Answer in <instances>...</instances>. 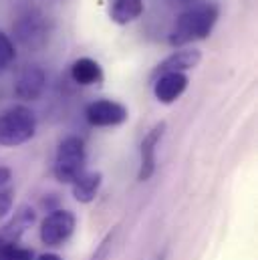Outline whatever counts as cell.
Segmentation results:
<instances>
[{"label": "cell", "instance_id": "cell-1", "mask_svg": "<svg viewBox=\"0 0 258 260\" xmlns=\"http://www.w3.org/2000/svg\"><path fill=\"white\" fill-rule=\"evenodd\" d=\"M220 16V6L216 2H198L186 8L178 18L170 32V45L172 47H188L196 41H204L210 37L216 20Z\"/></svg>", "mask_w": 258, "mask_h": 260}, {"label": "cell", "instance_id": "cell-2", "mask_svg": "<svg viewBox=\"0 0 258 260\" xmlns=\"http://www.w3.org/2000/svg\"><path fill=\"white\" fill-rule=\"evenodd\" d=\"M37 133V117L26 105H12L0 113V145L18 147Z\"/></svg>", "mask_w": 258, "mask_h": 260}, {"label": "cell", "instance_id": "cell-3", "mask_svg": "<svg viewBox=\"0 0 258 260\" xmlns=\"http://www.w3.org/2000/svg\"><path fill=\"white\" fill-rule=\"evenodd\" d=\"M85 164H87L85 141L81 137H77V135H69L57 147L53 174H55L57 182L73 184L85 172Z\"/></svg>", "mask_w": 258, "mask_h": 260}, {"label": "cell", "instance_id": "cell-4", "mask_svg": "<svg viewBox=\"0 0 258 260\" xmlns=\"http://www.w3.org/2000/svg\"><path fill=\"white\" fill-rule=\"evenodd\" d=\"M75 228H77V218L71 210L63 208L51 210L41 222V230H39L41 242L49 248H59L73 236Z\"/></svg>", "mask_w": 258, "mask_h": 260}, {"label": "cell", "instance_id": "cell-5", "mask_svg": "<svg viewBox=\"0 0 258 260\" xmlns=\"http://www.w3.org/2000/svg\"><path fill=\"white\" fill-rule=\"evenodd\" d=\"M85 115H87L89 125L93 127H117L129 119L127 107L111 99H97L89 103Z\"/></svg>", "mask_w": 258, "mask_h": 260}, {"label": "cell", "instance_id": "cell-6", "mask_svg": "<svg viewBox=\"0 0 258 260\" xmlns=\"http://www.w3.org/2000/svg\"><path fill=\"white\" fill-rule=\"evenodd\" d=\"M14 32H16V39L28 49H41L49 39L45 16L37 10L22 14L14 24Z\"/></svg>", "mask_w": 258, "mask_h": 260}, {"label": "cell", "instance_id": "cell-7", "mask_svg": "<svg viewBox=\"0 0 258 260\" xmlns=\"http://www.w3.org/2000/svg\"><path fill=\"white\" fill-rule=\"evenodd\" d=\"M164 133H166V121H159L141 139V145H139V172H137V180L139 182H147L155 174L157 147H159V141H162Z\"/></svg>", "mask_w": 258, "mask_h": 260}, {"label": "cell", "instance_id": "cell-8", "mask_svg": "<svg viewBox=\"0 0 258 260\" xmlns=\"http://www.w3.org/2000/svg\"><path fill=\"white\" fill-rule=\"evenodd\" d=\"M47 85V75L39 65H26L16 77L14 95L22 101H37Z\"/></svg>", "mask_w": 258, "mask_h": 260}, {"label": "cell", "instance_id": "cell-9", "mask_svg": "<svg viewBox=\"0 0 258 260\" xmlns=\"http://www.w3.org/2000/svg\"><path fill=\"white\" fill-rule=\"evenodd\" d=\"M151 83H153L155 99L164 105H172L184 95L190 81H188L186 73H164V75L151 79Z\"/></svg>", "mask_w": 258, "mask_h": 260}, {"label": "cell", "instance_id": "cell-10", "mask_svg": "<svg viewBox=\"0 0 258 260\" xmlns=\"http://www.w3.org/2000/svg\"><path fill=\"white\" fill-rule=\"evenodd\" d=\"M202 61V51L194 49V47H182L178 51H174L170 57H166L159 65L153 69L151 79L164 75V73H186L190 69H196Z\"/></svg>", "mask_w": 258, "mask_h": 260}, {"label": "cell", "instance_id": "cell-11", "mask_svg": "<svg viewBox=\"0 0 258 260\" xmlns=\"http://www.w3.org/2000/svg\"><path fill=\"white\" fill-rule=\"evenodd\" d=\"M103 184V174L101 172H83L71 186H73V198L79 204H91Z\"/></svg>", "mask_w": 258, "mask_h": 260}, {"label": "cell", "instance_id": "cell-12", "mask_svg": "<svg viewBox=\"0 0 258 260\" xmlns=\"http://www.w3.org/2000/svg\"><path fill=\"white\" fill-rule=\"evenodd\" d=\"M71 79L81 87L97 85L103 81V69L95 59L81 57L71 65Z\"/></svg>", "mask_w": 258, "mask_h": 260}, {"label": "cell", "instance_id": "cell-13", "mask_svg": "<svg viewBox=\"0 0 258 260\" xmlns=\"http://www.w3.org/2000/svg\"><path fill=\"white\" fill-rule=\"evenodd\" d=\"M143 14V0H109V18L115 24H129Z\"/></svg>", "mask_w": 258, "mask_h": 260}, {"label": "cell", "instance_id": "cell-14", "mask_svg": "<svg viewBox=\"0 0 258 260\" xmlns=\"http://www.w3.org/2000/svg\"><path fill=\"white\" fill-rule=\"evenodd\" d=\"M0 260H33V250L12 242H0Z\"/></svg>", "mask_w": 258, "mask_h": 260}, {"label": "cell", "instance_id": "cell-15", "mask_svg": "<svg viewBox=\"0 0 258 260\" xmlns=\"http://www.w3.org/2000/svg\"><path fill=\"white\" fill-rule=\"evenodd\" d=\"M16 59V51H14V43L10 41L8 35H4L0 30V73L6 71L8 67L14 63Z\"/></svg>", "mask_w": 258, "mask_h": 260}, {"label": "cell", "instance_id": "cell-16", "mask_svg": "<svg viewBox=\"0 0 258 260\" xmlns=\"http://www.w3.org/2000/svg\"><path fill=\"white\" fill-rule=\"evenodd\" d=\"M113 238H115V230L107 232L105 238L95 248V252L91 254V260H109V256H111V246H113Z\"/></svg>", "mask_w": 258, "mask_h": 260}, {"label": "cell", "instance_id": "cell-17", "mask_svg": "<svg viewBox=\"0 0 258 260\" xmlns=\"http://www.w3.org/2000/svg\"><path fill=\"white\" fill-rule=\"evenodd\" d=\"M12 206H14V190L8 186L0 188V220L12 212Z\"/></svg>", "mask_w": 258, "mask_h": 260}, {"label": "cell", "instance_id": "cell-18", "mask_svg": "<svg viewBox=\"0 0 258 260\" xmlns=\"http://www.w3.org/2000/svg\"><path fill=\"white\" fill-rule=\"evenodd\" d=\"M12 180V170L6 166H0V188L8 186V182Z\"/></svg>", "mask_w": 258, "mask_h": 260}, {"label": "cell", "instance_id": "cell-19", "mask_svg": "<svg viewBox=\"0 0 258 260\" xmlns=\"http://www.w3.org/2000/svg\"><path fill=\"white\" fill-rule=\"evenodd\" d=\"M37 260H63L59 254H55V252H45V254H41Z\"/></svg>", "mask_w": 258, "mask_h": 260}]
</instances>
